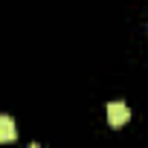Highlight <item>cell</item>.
Returning a JSON list of instances; mask_svg holds the SVG:
<instances>
[{"label":"cell","mask_w":148,"mask_h":148,"mask_svg":"<svg viewBox=\"0 0 148 148\" xmlns=\"http://www.w3.org/2000/svg\"><path fill=\"white\" fill-rule=\"evenodd\" d=\"M15 122H12V116H0V139L3 142H15Z\"/></svg>","instance_id":"7a4b0ae2"},{"label":"cell","mask_w":148,"mask_h":148,"mask_svg":"<svg viewBox=\"0 0 148 148\" xmlns=\"http://www.w3.org/2000/svg\"><path fill=\"white\" fill-rule=\"evenodd\" d=\"M128 119H131V110H128L125 102H110L108 105V125L110 128H122Z\"/></svg>","instance_id":"6da1fadb"}]
</instances>
